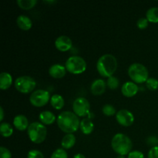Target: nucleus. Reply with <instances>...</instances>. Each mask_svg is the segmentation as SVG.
<instances>
[{
	"mask_svg": "<svg viewBox=\"0 0 158 158\" xmlns=\"http://www.w3.org/2000/svg\"><path fill=\"white\" fill-rule=\"evenodd\" d=\"M73 158H86V157L82 154H77L74 156Z\"/></svg>",
	"mask_w": 158,
	"mask_h": 158,
	"instance_id": "f704fd0d",
	"label": "nucleus"
},
{
	"mask_svg": "<svg viewBox=\"0 0 158 158\" xmlns=\"http://www.w3.org/2000/svg\"><path fill=\"white\" fill-rule=\"evenodd\" d=\"M107 86L111 89H117L119 86V80L115 77H110L108 78L107 82H106Z\"/></svg>",
	"mask_w": 158,
	"mask_h": 158,
	"instance_id": "a878e982",
	"label": "nucleus"
},
{
	"mask_svg": "<svg viewBox=\"0 0 158 158\" xmlns=\"http://www.w3.org/2000/svg\"><path fill=\"white\" fill-rule=\"evenodd\" d=\"M102 112L104 115L107 116V117H110V116L114 115L116 114V109L113 105L106 104L102 108Z\"/></svg>",
	"mask_w": 158,
	"mask_h": 158,
	"instance_id": "393cba45",
	"label": "nucleus"
},
{
	"mask_svg": "<svg viewBox=\"0 0 158 158\" xmlns=\"http://www.w3.org/2000/svg\"><path fill=\"white\" fill-rule=\"evenodd\" d=\"M27 158H44V155L38 150H31L28 153Z\"/></svg>",
	"mask_w": 158,
	"mask_h": 158,
	"instance_id": "c85d7f7f",
	"label": "nucleus"
},
{
	"mask_svg": "<svg viewBox=\"0 0 158 158\" xmlns=\"http://www.w3.org/2000/svg\"><path fill=\"white\" fill-rule=\"evenodd\" d=\"M0 114H1V116H0V121H2L3 118H4V110H3V108L0 107Z\"/></svg>",
	"mask_w": 158,
	"mask_h": 158,
	"instance_id": "72a5a7b5",
	"label": "nucleus"
},
{
	"mask_svg": "<svg viewBox=\"0 0 158 158\" xmlns=\"http://www.w3.org/2000/svg\"><path fill=\"white\" fill-rule=\"evenodd\" d=\"M40 120L43 124L51 125L56 121V116L50 111H43L40 114Z\"/></svg>",
	"mask_w": 158,
	"mask_h": 158,
	"instance_id": "a211bd4d",
	"label": "nucleus"
},
{
	"mask_svg": "<svg viewBox=\"0 0 158 158\" xmlns=\"http://www.w3.org/2000/svg\"><path fill=\"white\" fill-rule=\"evenodd\" d=\"M137 27L140 29H144L148 26V20L147 18H140L139 19L137 23Z\"/></svg>",
	"mask_w": 158,
	"mask_h": 158,
	"instance_id": "7c9ffc66",
	"label": "nucleus"
},
{
	"mask_svg": "<svg viewBox=\"0 0 158 158\" xmlns=\"http://www.w3.org/2000/svg\"><path fill=\"white\" fill-rule=\"evenodd\" d=\"M50 158H68V154L64 149L59 148L53 151Z\"/></svg>",
	"mask_w": 158,
	"mask_h": 158,
	"instance_id": "bb28decb",
	"label": "nucleus"
},
{
	"mask_svg": "<svg viewBox=\"0 0 158 158\" xmlns=\"http://www.w3.org/2000/svg\"><path fill=\"white\" fill-rule=\"evenodd\" d=\"M0 158H12V154L7 148L1 147L0 148Z\"/></svg>",
	"mask_w": 158,
	"mask_h": 158,
	"instance_id": "c756f323",
	"label": "nucleus"
},
{
	"mask_svg": "<svg viewBox=\"0 0 158 158\" xmlns=\"http://www.w3.org/2000/svg\"><path fill=\"white\" fill-rule=\"evenodd\" d=\"M80 130L83 134L86 135H89L93 132L94 128V125L89 118H84L80 122Z\"/></svg>",
	"mask_w": 158,
	"mask_h": 158,
	"instance_id": "6ab92c4d",
	"label": "nucleus"
},
{
	"mask_svg": "<svg viewBox=\"0 0 158 158\" xmlns=\"http://www.w3.org/2000/svg\"><path fill=\"white\" fill-rule=\"evenodd\" d=\"M45 3H49V4H50V3H55L56 1H44Z\"/></svg>",
	"mask_w": 158,
	"mask_h": 158,
	"instance_id": "c9c22d12",
	"label": "nucleus"
},
{
	"mask_svg": "<svg viewBox=\"0 0 158 158\" xmlns=\"http://www.w3.org/2000/svg\"><path fill=\"white\" fill-rule=\"evenodd\" d=\"M90 90L94 95H102L106 90V83L102 79H97L91 84Z\"/></svg>",
	"mask_w": 158,
	"mask_h": 158,
	"instance_id": "ddd939ff",
	"label": "nucleus"
},
{
	"mask_svg": "<svg viewBox=\"0 0 158 158\" xmlns=\"http://www.w3.org/2000/svg\"><path fill=\"white\" fill-rule=\"evenodd\" d=\"M12 83V77L7 72H2L0 74V89L5 90L9 89Z\"/></svg>",
	"mask_w": 158,
	"mask_h": 158,
	"instance_id": "f3484780",
	"label": "nucleus"
},
{
	"mask_svg": "<svg viewBox=\"0 0 158 158\" xmlns=\"http://www.w3.org/2000/svg\"><path fill=\"white\" fill-rule=\"evenodd\" d=\"M66 69L60 64H54L49 69V75L55 79H61L66 75Z\"/></svg>",
	"mask_w": 158,
	"mask_h": 158,
	"instance_id": "4468645a",
	"label": "nucleus"
},
{
	"mask_svg": "<svg viewBox=\"0 0 158 158\" xmlns=\"http://www.w3.org/2000/svg\"><path fill=\"white\" fill-rule=\"evenodd\" d=\"M64 99L60 94H54L51 97L50 104L56 110H61L64 106Z\"/></svg>",
	"mask_w": 158,
	"mask_h": 158,
	"instance_id": "412c9836",
	"label": "nucleus"
},
{
	"mask_svg": "<svg viewBox=\"0 0 158 158\" xmlns=\"http://www.w3.org/2000/svg\"><path fill=\"white\" fill-rule=\"evenodd\" d=\"M117 69V60L111 54H104L99 58L97 63V69L103 77H113Z\"/></svg>",
	"mask_w": 158,
	"mask_h": 158,
	"instance_id": "f03ea898",
	"label": "nucleus"
},
{
	"mask_svg": "<svg viewBox=\"0 0 158 158\" xmlns=\"http://www.w3.org/2000/svg\"><path fill=\"white\" fill-rule=\"evenodd\" d=\"M16 23L17 26H18L20 29L25 31H27L29 30V29H30L32 26V20L30 19V18L25 15H19V16L17 17Z\"/></svg>",
	"mask_w": 158,
	"mask_h": 158,
	"instance_id": "dca6fc26",
	"label": "nucleus"
},
{
	"mask_svg": "<svg viewBox=\"0 0 158 158\" xmlns=\"http://www.w3.org/2000/svg\"><path fill=\"white\" fill-rule=\"evenodd\" d=\"M13 125L18 131H23L29 127V121L25 115H17L14 117Z\"/></svg>",
	"mask_w": 158,
	"mask_h": 158,
	"instance_id": "2eb2a0df",
	"label": "nucleus"
},
{
	"mask_svg": "<svg viewBox=\"0 0 158 158\" xmlns=\"http://www.w3.org/2000/svg\"><path fill=\"white\" fill-rule=\"evenodd\" d=\"M127 158H144V155L139 151H131L127 155Z\"/></svg>",
	"mask_w": 158,
	"mask_h": 158,
	"instance_id": "473e14b6",
	"label": "nucleus"
},
{
	"mask_svg": "<svg viewBox=\"0 0 158 158\" xmlns=\"http://www.w3.org/2000/svg\"><path fill=\"white\" fill-rule=\"evenodd\" d=\"M117 158H125L124 156H122V155H119L118 157H117Z\"/></svg>",
	"mask_w": 158,
	"mask_h": 158,
	"instance_id": "e433bc0d",
	"label": "nucleus"
},
{
	"mask_svg": "<svg viewBox=\"0 0 158 158\" xmlns=\"http://www.w3.org/2000/svg\"><path fill=\"white\" fill-rule=\"evenodd\" d=\"M128 75L135 83H146L148 80V69L140 63H133L128 68Z\"/></svg>",
	"mask_w": 158,
	"mask_h": 158,
	"instance_id": "39448f33",
	"label": "nucleus"
},
{
	"mask_svg": "<svg viewBox=\"0 0 158 158\" xmlns=\"http://www.w3.org/2000/svg\"><path fill=\"white\" fill-rule=\"evenodd\" d=\"M111 146L113 150L119 155H128L131 152L133 143L129 137L126 134H115L111 140Z\"/></svg>",
	"mask_w": 158,
	"mask_h": 158,
	"instance_id": "7ed1b4c3",
	"label": "nucleus"
},
{
	"mask_svg": "<svg viewBox=\"0 0 158 158\" xmlns=\"http://www.w3.org/2000/svg\"><path fill=\"white\" fill-rule=\"evenodd\" d=\"M29 138L32 143H41L46 139L47 135V130L44 124L39 122H33L27 129Z\"/></svg>",
	"mask_w": 158,
	"mask_h": 158,
	"instance_id": "20e7f679",
	"label": "nucleus"
},
{
	"mask_svg": "<svg viewBox=\"0 0 158 158\" xmlns=\"http://www.w3.org/2000/svg\"><path fill=\"white\" fill-rule=\"evenodd\" d=\"M146 18L148 22L153 23H158V7H152L147 11Z\"/></svg>",
	"mask_w": 158,
	"mask_h": 158,
	"instance_id": "4be33fe9",
	"label": "nucleus"
},
{
	"mask_svg": "<svg viewBox=\"0 0 158 158\" xmlns=\"http://www.w3.org/2000/svg\"><path fill=\"white\" fill-rule=\"evenodd\" d=\"M74 114L78 117H86L89 115L90 105L89 101L84 97H79L74 100L73 103Z\"/></svg>",
	"mask_w": 158,
	"mask_h": 158,
	"instance_id": "1a4fd4ad",
	"label": "nucleus"
},
{
	"mask_svg": "<svg viewBox=\"0 0 158 158\" xmlns=\"http://www.w3.org/2000/svg\"><path fill=\"white\" fill-rule=\"evenodd\" d=\"M148 158H158V146L153 147L148 152Z\"/></svg>",
	"mask_w": 158,
	"mask_h": 158,
	"instance_id": "2f4dec72",
	"label": "nucleus"
},
{
	"mask_svg": "<svg viewBox=\"0 0 158 158\" xmlns=\"http://www.w3.org/2000/svg\"><path fill=\"white\" fill-rule=\"evenodd\" d=\"M146 85L150 90H156L158 89V80L155 78H149L147 80Z\"/></svg>",
	"mask_w": 158,
	"mask_h": 158,
	"instance_id": "cd10ccee",
	"label": "nucleus"
},
{
	"mask_svg": "<svg viewBox=\"0 0 158 158\" xmlns=\"http://www.w3.org/2000/svg\"><path fill=\"white\" fill-rule=\"evenodd\" d=\"M139 87L134 82H126L121 87V93L124 97H133L138 93Z\"/></svg>",
	"mask_w": 158,
	"mask_h": 158,
	"instance_id": "f8f14e48",
	"label": "nucleus"
},
{
	"mask_svg": "<svg viewBox=\"0 0 158 158\" xmlns=\"http://www.w3.org/2000/svg\"><path fill=\"white\" fill-rule=\"evenodd\" d=\"M57 124L63 132L73 134L78 131L80 127V121L78 116L71 111H63L56 119Z\"/></svg>",
	"mask_w": 158,
	"mask_h": 158,
	"instance_id": "f257e3e1",
	"label": "nucleus"
},
{
	"mask_svg": "<svg viewBox=\"0 0 158 158\" xmlns=\"http://www.w3.org/2000/svg\"><path fill=\"white\" fill-rule=\"evenodd\" d=\"M36 86V82L32 77L29 76L19 77L15 80V87L22 94L31 93Z\"/></svg>",
	"mask_w": 158,
	"mask_h": 158,
	"instance_id": "0eeeda50",
	"label": "nucleus"
},
{
	"mask_svg": "<svg viewBox=\"0 0 158 158\" xmlns=\"http://www.w3.org/2000/svg\"><path fill=\"white\" fill-rule=\"evenodd\" d=\"M49 99H51V97L48 91L44 89H37L31 94L29 101L32 106L35 107H42L47 104Z\"/></svg>",
	"mask_w": 158,
	"mask_h": 158,
	"instance_id": "6e6552de",
	"label": "nucleus"
},
{
	"mask_svg": "<svg viewBox=\"0 0 158 158\" xmlns=\"http://www.w3.org/2000/svg\"><path fill=\"white\" fill-rule=\"evenodd\" d=\"M0 133L4 137H9L13 134V128L9 123H2L0 125Z\"/></svg>",
	"mask_w": 158,
	"mask_h": 158,
	"instance_id": "5701e85b",
	"label": "nucleus"
},
{
	"mask_svg": "<svg viewBox=\"0 0 158 158\" xmlns=\"http://www.w3.org/2000/svg\"><path fill=\"white\" fill-rule=\"evenodd\" d=\"M66 70L73 74H80L86 69V63L82 57L73 56L66 62Z\"/></svg>",
	"mask_w": 158,
	"mask_h": 158,
	"instance_id": "423d86ee",
	"label": "nucleus"
},
{
	"mask_svg": "<svg viewBox=\"0 0 158 158\" xmlns=\"http://www.w3.org/2000/svg\"><path fill=\"white\" fill-rule=\"evenodd\" d=\"M16 3L21 9L29 10L36 5L37 0H17Z\"/></svg>",
	"mask_w": 158,
	"mask_h": 158,
	"instance_id": "b1692460",
	"label": "nucleus"
},
{
	"mask_svg": "<svg viewBox=\"0 0 158 158\" xmlns=\"http://www.w3.org/2000/svg\"><path fill=\"white\" fill-rule=\"evenodd\" d=\"M76 137L73 134H67L63 137L61 141L62 148L64 149H70L75 145Z\"/></svg>",
	"mask_w": 158,
	"mask_h": 158,
	"instance_id": "aec40b11",
	"label": "nucleus"
},
{
	"mask_svg": "<svg viewBox=\"0 0 158 158\" xmlns=\"http://www.w3.org/2000/svg\"><path fill=\"white\" fill-rule=\"evenodd\" d=\"M55 46L59 51L66 52L72 48V40L67 35H60L56 40Z\"/></svg>",
	"mask_w": 158,
	"mask_h": 158,
	"instance_id": "9b49d317",
	"label": "nucleus"
},
{
	"mask_svg": "<svg viewBox=\"0 0 158 158\" xmlns=\"http://www.w3.org/2000/svg\"><path fill=\"white\" fill-rule=\"evenodd\" d=\"M116 119L121 126L130 127L134 123V116L127 110H120L116 114Z\"/></svg>",
	"mask_w": 158,
	"mask_h": 158,
	"instance_id": "9d476101",
	"label": "nucleus"
}]
</instances>
